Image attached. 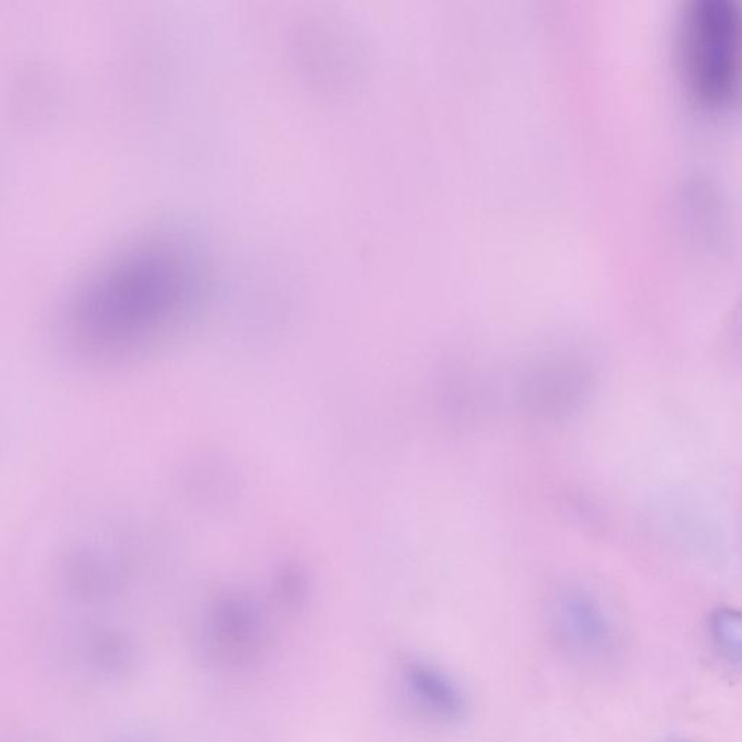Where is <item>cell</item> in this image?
<instances>
[{
    "mask_svg": "<svg viewBox=\"0 0 742 742\" xmlns=\"http://www.w3.org/2000/svg\"><path fill=\"white\" fill-rule=\"evenodd\" d=\"M675 59L689 98L709 111L742 97V3L692 0L680 12Z\"/></svg>",
    "mask_w": 742,
    "mask_h": 742,
    "instance_id": "1",
    "label": "cell"
},
{
    "mask_svg": "<svg viewBox=\"0 0 742 742\" xmlns=\"http://www.w3.org/2000/svg\"><path fill=\"white\" fill-rule=\"evenodd\" d=\"M556 641L565 655L588 668H606L620 658V628L596 599L575 593L556 612Z\"/></svg>",
    "mask_w": 742,
    "mask_h": 742,
    "instance_id": "2",
    "label": "cell"
},
{
    "mask_svg": "<svg viewBox=\"0 0 742 742\" xmlns=\"http://www.w3.org/2000/svg\"><path fill=\"white\" fill-rule=\"evenodd\" d=\"M407 698L423 716L442 724L460 721L465 715V698L450 675L434 665L412 661L402 670Z\"/></svg>",
    "mask_w": 742,
    "mask_h": 742,
    "instance_id": "3",
    "label": "cell"
},
{
    "mask_svg": "<svg viewBox=\"0 0 742 742\" xmlns=\"http://www.w3.org/2000/svg\"><path fill=\"white\" fill-rule=\"evenodd\" d=\"M708 635L722 660L742 668V609L718 606L708 616Z\"/></svg>",
    "mask_w": 742,
    "mask_h": 742,
    "instance_id": "4",
    "label": "cell"
},
{
    "mask_svg": "<svg viewBox=\"0 0 742 742\" xmlns=\"http://www.w3.org/2000/svg\"><path fill=\"white\" fill-rule=\"evenodd\" d=\"M670 742H692V741L674 739V740H672V741H670Z\"/></svg>",
    "mask_w": 742,
    "mask_h": 742,
    "instance_id": "5",
    "label": "cell"
}]
</instances>
